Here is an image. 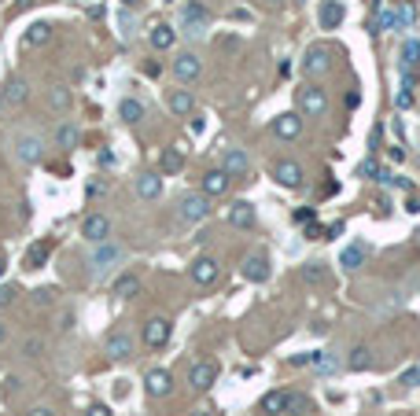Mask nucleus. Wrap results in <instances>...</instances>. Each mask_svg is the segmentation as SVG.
Wrapping results in <instances>:
<instances>
[{"mask_svg":"<svg viewBox=\"0 0 420 416\" xmlns=\"http://www.w3.org/2000/svg\"><path fill=\"white\" fill-rule=\"evenodd\" d=\"M177 218L185 221V225H199V221H207L210 218V196L207 191H188V196H181Z\"/></svg>","mask_w":420,"mask_h":416,"instance_id":"f257e3e1","label":"nucleus"},{"mask_svg":"<svg viewBox=\"0 0 420 416\" xmlns=\"http://www.w3.org/2000/svg\"><path fill=\"white\" fill-rule=\"evenodd\" d=\"M398 74H402V89H417L420 81V41L409 37L402 45V63H398Z\"/></svg>","mask_w":420,"mask_h":416,"instance_id":"f03ea898","label":"nucleus"},{"mask_svg":"<svg viewBox=\"0 0 420 416\" xmlns=\"http://www.w3.org/2000/svg\"><path fill=\"white\" fill-rule=\"evenodd\" d=\"M299 114H303V118H325L328 114V96H325L321 85L299 89Z\"/></svg>","mask_w":420,"mask_h":416,"instance_id":"7ed1b4c3","label":"nucleus"},{"mask_svg":"<svg viewBox=\"0 0 420 416\" xmlns=\"http://www.w3.org/2000/svg\"><path fill=\"white\" fill-rule=\"evenodd\" d=\"M126 258V251L118 247V243H111V240H103V243H92V254H89V265H92V273L96 276H103L111 265H118Z\"/></svg>","mask_w":420,"mask_h":416,"instance_id":"20e7f679","label":"nucleus"},{"mask_svg":"<svg viewBox=\"0 0 420 416\" xmlns=\"http://www.w3.org/2000/svg\"><path fill=\"white\" fill-rule=\"evenodd\" d=\"M12 147H15V158H19V163H26V166L41 163V155H45V141H41L37 133H19L12 141Z\"/></svg>","mask_w":420,"mask_h":416,"instance_id":"39448f33","label":"nucleus"},{"mask_svg":"<svg viewBox=\"0 0 420 416\" xmlns=\"http://www.w3.org/2000/svg\"><path fill=\"white\" fill-rule=\"evenodd\" d=\"M214 379H218V361H196V365L188 368V387L192 391H210Z\"/></svg>","mask_w":420,"mask_h":416,"instance_id":"423d86ee","label":"nucleus"},{"mask_svg":"<svg viewBox=\"0 0 420 416\" xmlns=\"http://www.w3.org/2000/svg\"><path fill=\"white\" fill-rule=\"evenodd\" d=\"M207 19H210V12L199 4V0H192V4L185 8V34L192 41H199L203 34H207Z\"/></svg>","mask_w":420,"mask_h":416,"instance_id":"0eeeda50","label":"nucleus"},{"mask_svg":"<svg viewBox=\"0 0 420 416\" xmlns=\"http://www.w3.org/2000/svg\"><path fill=\"white\" fill-rule=\"evenodd\" d=\"M199 74H203V63H199L196 52H177L174 56V78L188 85V81H196Z\"/></svg>","mask_w":420,"mask_h":416,"instance_id":"6e6552de","label":"nucleus"},{"mask_svg":"<svg viewBox=\"0 0 420 416\" xmlns=\"http://www.w3.org/2000/svg\"><path fill=\"white\" fill-rule=\"evenodd\" d=\"M299 133H303V114L299 111H284L273 118V136H280V141H295Z\"/></svg>","mask_w":420,"mask_h":416,"instance_id":"1a4fd4ad","label":"nucleus"},{"mask_svg":"<svg viewBox=\"0 0 420 416\" xmlns=\"http://www.w3.org/2000/svg\"><path fill=\"white\" fill-rule=\"evenodd\" d=\"M269 273H273V269H269V258H266L262 251H254V254H247V258H243V280L266 284V280H269Z\"/></svg>","mask_w":420,"mask_h":416,"instance_id":"9d476101","label":"nucleus"},{"mask_svg":"<svg viewBox=\"0 0 420 416\" xmlns=\"http://www.w3.org/2000/svg\"><path fill=\"white\" fill-rule=\"evenodd\" d=\"M81 236L89 243H103L107 236H111V218H107V214H89V218H85V225H81Z\"/></svg>","mask_w":420,"mask_h":416,"instance_id":"9b49d317","label":"nucleus"},{"mask_svg":"<svg viewBox=\"0 0 420 416\" xmlns=\"http://www.w3.org/2000/svg\"><path fill=\"white\" fill-rule=\"evenodd\" d=\"M273 177L280 188H303V166L292 163V158H284V163L273 166Z\"/></svg>","mask_w":420,"mask_h":416,"instance_id":"f8f14e48","label":"nucleus"},{"mask_svg":"<svg viewBox=\"0 0 420 416\" xmlns=\"http://www.w3.org/2000/svg\"><path fill=\"white\" fill-rule=\"evenodd\" d=\"M144 391L152 394V398H166V394L174 391V376H170L166 368H152L144 376Z\"/></svg>","mask_w":420,"mask_h":416,"instance_id":"ddd939ff","label":"nucleus"},{"mask_svg":"<svg viewBox=\"0 0 420 416\" xmlns=\"http://www.w3.org/2000/svg\"><path fill=\"white\" fill-rule=\"evenodd\" d=\"M148 41H152L155 52H170V48L177 45V30L170 26V23H155L152 30H148Z\"/></svg>","mask_w":420,"mask_h":416,"instance_id":"4468645a","label":"nucleus"},{"mask_svg":"<svg viewBox=\"0 0 420 416\" xmlns=\"http://www.w3.org/2000/svg\"><path fill=\"white\" fill-rule=\"evenodd\" d=\"M317 19H321V30H336L343 23V0H321Z\"/></svg>","mask_w":420,"mask_h":416,"instance_id":"2eb2a0df","label":"nucleus"},{"mask_svg":"<svg viewBox=\"0 0 420 416\" xmlns=\"http://www.w3.org/2000/svg\"><path fill=\"white\" fill-rule=\"evenodd\" d=\"M225 218H229V225H236V229H251L254 225V207L247 199H236Z\"/></svg>","mask_w":420,"mask_h":416,"instance_id":"dca6fc26","label":"nucleus"},{"mask_svg":"<svg viewBox=\"0 0 420 416\" xmlns=\"http://www.w3.org/2000/svg\"><path fill=\"white\" fill-rule=\"evenodd\" d=\"M328 67H332V59H328L325 48H310V52H306L303 70L310 74V78H321V74H328Z\"/></svg>","mask_w":420,"mask_h":416,"instance_id":"f3484780","label":"nucleus"},{"mask_svg":"<svg viewBox=\"0 0 420 416\" xmlns=\"http://www.w3.org/2000/svg\"><path fill=\"white\" fill-rule=\"evenodd\" d=\"M170 339V321L166 317H152V321L144 324V343L148 346H163Z\"/></svg>","mask_w":420,"mask_h":416,"instance_id":"a211bd4d","label":"nucleus"},{"mask_svg":"<svg viewBox=\"0 0 420 416\" xmlns=\"http://www.w3.org/2000/svg\"><path fill=\"white\" fill-rule=\"evenodd\" d=\"M107 357H114V361H126V357H133V339H129L126 332H114V335H107Z\"/></svg>","mask_w":420,"mask_h":416,"instance_id":"6ab92c4d","label":"nucleus"},{"mask_svg":"<svg viewBox=\"0 0 420 416\" xmlns=\"http://www.w3.org/2000/svg\"><path fill=\"white\" fill-rule=\"evenodd\" d=\"M221 169L229 177H243L247 169H251V163H247V155L240 152V147H229V152H225V158H221Z\"/></svg>","mask_w":420,"mask_h":416,"instance_id":"aec40b11","label":"nucleus"},{"mask_svg":"<svg viewBox=\"0 0 420 416\" xmlns=\"http://www.w3.org/2000/svg\"><path fill=\"white\" fill-rule=\"evenodd\" d=\"M229 185H232V177L225 174V169H210V174H203V191H207V196H225Z\"/></svg>","mask_w":420,"mask_h":416,"instance_id":"412c9836","label":"nucleus"},{"mask_svg":"<svg viewBox=\"0 0 420 416\" xmlns=\"http://www.w3.org/2000/svg\"><path fill=\"white\" fill-rule=\"evenodd\" d=\"M192 280L203 284V287L214 284V280H218V262H214V258H196V262H192Z\"/></svg>","mask_w":420,"mask_h":416,"instance_id":"4be33fe9","label":"nucleus"},{"mask_svg":"<svg viewBox=\"0 0 420 416\" xmlns=\"http://www.w3.org/2000/svg\"><path fill=\"white\" fill-rule=\"evenodd\" d=\"M258 413L262 416H277V413H288V391H269L262 402H258Z\"/></svg>","mask_w":420,"mask_h":416,"instance_id":"5701e85b","label":"nucleus"},{"mask_svg":"<svg viewBox=\"0 0 420 416\" xmlns=\"http://www.w3.org/2000/svg\"><path fill=\"white\" fill-rule=\"evenodd\" d=\"M137 196L140 199H159L163 196V177L159 174H140L137 177Z\"/></svg>","mask_w":420,"mask_h":416,"instance_id":"b1692460","label":"nucleus"},{"mask_svg":"<svg viewBox=\"0 0 420 416\" xmlns=\"http://www.w3.org/2000/svg\"><path fill=\"white\" fill-rule=\"evenodd\" d=\"M4 100H8V107H19V103H26L30 100V85L23 78H12L4 85Z\"/></svg>","mask_w":420,"mask_h":416,"instance_id":"393cba45","label":"nucleus"},{"mask_svg":"<svg viewBox=\"0 0 420 416\" xmlns=\"http://www.w3.org/2000/svg\"><path fill=\"white\" fill-rule=\"evenodd\" d=\"M361 262H365V247H361V243H347V247H343V254H339V265H343L347 273H358Z\"/></svg>","mask_w":420,"mask_h":416,"instance_id":"a878e982","label":"nucleus"},{"mask_svg":"<svg viewBox=\"0 0 420 416\" xmlns=\"http://www.w3.org/2000/svg\"><path fill=\"white\" fill-rule=\"evenodd\" d=\"M170 111L181 114V118L196 111V100H192V92H188V89H174V92H170Z\"/></svg>","mask_w":420,"mask_h":416,"instance_id":"bb28decb","label":"nucleus"},{"mask_svg":"<svg viewBox=\"0 0 420 416\" xmlns=\"http://www.w3.org/2000/svg\"><path fill=\"white\" fill-rule=\"evenodd\" d=\"M48 37H52V26H48V23H34V26L23 34V45H26V48H37V45H45Z\"/></svg>","mask_w":420,"mask_h":416,"instance_id":"cd10ccee","label":"nucleus"},{"mask_svg":"<svg viewBox=\"0 0 420 416\" xmlns=\"http://www.w3.org/2000/svg\"><path fill=\"white\" fill-rule=\"evenodd\" d=\"M159 166H163V174H181V169H185V155H181L177 147H166V152L159 155Z\"/></svg>","mask_w":420,"mask_h":416,"instance_id":"c85d7f7f","label":"nucleus"},{"mask_svg":"<svg viewBox=\"0 0 420 416\" xmlns=\"http://www.w3.org/2000/svg\"><path fill=\"white\" fill-rule=\"evenodd\" d=\"M48 107L52 111H67L70 107V89L67 85H52L48 89Z\"/></svg>","mask_w":420,"mask_h":416,"instance_id":"c756f323","label":"nucleus"},{"mask_svg":"<svg viewBox=\"0 0 420 416\" xmlns=\"http://www.w3.org/2000/svg\"><path fill=\"white\" fill-rule=\"evenodd\" d=\"M347 365H350L354 372L369 368V365H372V350H369V346H354V350H350V357H347Z\"/></svg>","mask_w":420,"mask_h":416,"instance_id":"7c9ffc66","label":"nucleus"},{"mask_svg":"<svg viewBox=\"0 0 420 416\" xmlns=\"http://www.w3.org/2000/svg\"><path fill=\"white\" fill-rule=\"evenodd\" d=\"M118 114H122L126 122H140V118H144V103H140V100H122V103H118Z\"/></svg>","mask_w":420,"mask_h":416,"instance_id":"2f4dec72","label":"nucleus"},{"mask_svg":"<svg viewBox=\"0 0 420 416\" xmlns=\"http://www.w3.org/2000/svg\"><path fill=\"white\" fill-rule=\"evenodd\" d=\"M137 287H140V280H137L133 273H126V276H118V280H114V287H111V291H114L118 298H129V295L137 291Z\"/></svg>","mask_w":420,"mask_h":416,"instance_id":"473e14b6","label":"nucleus"},{"mask_svg":"<svg viewBox=\"0 0 420 416\" xmlns=\"http://www.w3.org/2000/svg\"><path fill=\"white\" fill-rule=\"evenodd\" d=\"M325 265H321V262H310V265H303V280L306 284H325Z\"/></svg>","mask_w":420,"mask_h":416,"instance_id":"72a5a7b5","label":"nucleus"},{"mask_svg":"<svg viewBox=\"0 0 420 416\" xmlns=\"http://www.w3.org/2000/svg\"><path fill=\"white\" fill-rule=\"evenodd\" d=\"M56 141H59V147H70L78 144V125H59V133H56Z\"/></svg>","mask_w":420,"mask_h":416,"instance_id":"f704fd0d","label":"nucleus"},{"mask_svg":"<svg viewBox=\"0 0 420 416\" xmlns=\"http://www.w3.org/2000/svg\"><path fill=\"white\" fill-rule=\"evenodd\" d=\"M306 405H310V398H306V394L288 391V413H292V416H303V413H306Z\"/></svg>","mask_w":420,"mask_h":416,"instance_id":"c9c22d12","label":"nucleus"},{"mask_svg":"<svg viewBox=\"0 0 420 416\" xmlns=\"http://www.w3.org/2000/svg\"><path fill=\"white\" fill-rule=\"evenodd\" d=\"M45 254H48V243H34L30 254H26V265H30V269H37V265L45 262Z\"/></svg>","mask_w":420,"mask_h":416,"instance_id":"e433bc0d","label":"nucleus"},{"mask_svg":"<svg viewBox=\"0 0 420 416\" xmlns=\"http://www.w3.org/2000/svg\"><path fill=\"white\" fill-rule=\"evenodd\" d=\"M394 26H402V30L413 26V8H409V4H402V8L394 12Z\"/></svg>","mask_w":420,"mask_h":416,"instance_id":"4c0bfd02","label":"nucleus"},{"mask_svg":"<svg viewBox=\"0 0 420 416\" xmlns=\"http://www.w3.org/2000/svg\"><path fill=\"white\" fill-rule=\"evenodd\" d=\"M34 302H37V306H52V302H56V291H52V287H37V291H34Z\"/></svg>","mask_w":420,"mask_h":416,"instance_id":"58836bf2","label":"nucleus"},{"mask_svg":"<svg viewBox=\"0 0 420 416\" xmlns=\"http://www.w3.org/2000/svg\"><path fill=\"white\" fill-rule=\"evenodd\" d=\"M15 298H19V287H12V284H4V287H0V309H4V306H12Z\"/></svg>","mask_w":420,"mask_h":416,"instance_id":"ea45409f","label":"nucleus"},{"mask_svg":"<svg viewBox=\"0 0 420 416\" xmlns=\"http://www.w3.org/2000/svg\"><path fill=\"white\" fill-rule=\"evenodd\" d=\"M118 26H122V37L129 41V34H133V15H129V8H126L122 15H118Z\"/></svg>","mask_w":420,"mask_h":416,"instance_id":"a19ab883","label":"nucleus"},{"mask_svg":"<svg viewBox=\"0 0 420 416\" xmlns=\"http://www.w3.org/2000/svg\"><path fill=\"white\" fill-rule=\"evenodd\" d=\"M394 103H398V107H413V89H398Z\"/></svg>","mask_w":420,"mask_h":416,"instance_id":"79ce46f5","label":"nucleus"},{"mask_svg":"<svg viewBox=\"0 0 420 416\" xmlns=\"http://www.w3.org/2000/svg\"><path fill=\"white\" fill-rule=\"evenodd\" d=\"M402 383H406V387H420V368H406L402 372Z\"/></svg>","mask_w":420,"mask_h":416,"instance_id":"37998d69","label":"nucleus"},{"mask_svg":"<svg viewBox=\"0 0 420 416\" xmlns=\"http://www.w3.org/2000/svg\"><path fill=\"white\" fill-rule=\"evenodd\" d=\"M23 350H26V357H37L41 350H45V343H41V339H26V346H23Z\"/></svg>","mask_w":420,"mask_h":416,"instance_id":"c03bdc74","label":"nucleus"},{"mask_svg":"<svg viewBox=\"0 0 420 416\" xmlns=\"http://www.w3.org/2000/svg\"><path fill=\"white\" fill-rule=\"evenodd\" d=\"M85 416H111V409H107V405H92V409L85 413Z\"/></svg>","mask_w":420,"mask_h":416,"instance_id":"a18cd8bd","label":"nucleus"},{"mask_svg":"<svg viewBox=\"0 0 420 416\" xmlns=\"http://www.w3.org/2000/svg\"><path fill=\"white\" fill-rule=\"evenodd\" d=\"M387 155H391V163H402V158H406V147H391Z\"/></svg>","mask_w":420,"mask_h":416,"instance_id":"49530a36","label":"nucleus"},{"mask_svg":"<svg viewBox=\"0 0 420 416\" xmlns=\"http://www.w3.org/2000/svg\"><path fill=\"white\" fill-rule=\"evenodd\" d=\"M26 416H56V413H52V409H45V405H37V409H30Z\"/></svg>","mask_w":420,"mask_h":416,"instance_id":"de8ad7c7","label":"nucleus"},{"mask_svg":"<svg viewBox=\"0 0 420 416\" xmlns=\"http://www.w3.org/2000/svg\"><path fill=\"white\" fill-rule=\"evenodd\" d=\"M96 158H100V166H111V163H114V155H111V152H100Z\"/></svg>","mask_w":420,"mask_h":416,"instance_id":"09e8293b","label":"nucleus"},{"mask_svg":"<svg viewBox=\"0 0 420 416\" xmlns=\"http://www.w3.org/2000/svg\"><path fill=\"white\" fill-rule=\"evenodd\" d=\"M8 111V100H4V89H0V114Z\"/></svg>","mask_w":420,"mask_h":416,"instance_id":"8fccbe9b","label":"nucleus"},{"mask_svg":"<svg viewBox=\"0 0 420 416\" xmlns=\"http://www.w3.org/2000/svg\"><path fill=\"white\" fill-rule=\"evenodd\" d=\"M262 4H266V8H280L284 0H262Z\"/></svg>","mask_w":420,"mask_h":416,"instance_id":"3c124183","label":"nucleus"},{"mask_svg":"<svg viewBox=\"0 0 420 416\" xmlns=\"http://www.w3.org/2000/svg\"><path fill=\"white\" fill-rule=\"evenodd\" d=\"M122 4H126V8H140V0H122Z\"/></svg>","mask_w":420,"mask_h":416,"instance_id":"603ef678","label":"nucleus"},{"mask_svg":"<svg viewBox=\"0 0 420 416\" xmlns=\"http://www.w3.org/2000/svg\"><path fill=\"white\" fill-rule=\"evenodd\" d=\"M4 339H8V328H4V324H0V343H4Z\"/></svg>","mask_w":420,"mask_h":416,"instance_id":"864d4df0","label":"nucleus"},{"mask_svg":"<svg viewBox=\"0 0 420 416\" xmlns=\"http://www.w3.org/2000/svg\"><path fill=\"white\" fill-rule=\"evenodd\" d=\"M192 416H210V413H207V409H196V413H192Z\"/></svg>","mask_w":420,"mask_h":416,"instance_id":"5fc2aeb1","label":"nucleus"},{"mask_svg":"<svg viewBox=\"0 0 420 416\" xmlns=\"http://www.w3.org/2000/svg\"><path fill=\"white\" fill-rule=\"evenodd\" d=\"M4 269H8V262H4V258H0V276H4Z\"/></svg>","mask_w":420,"mask_h":416,"instance_id":"6e6d98bb","label":"nucleus"}]
</instances>
